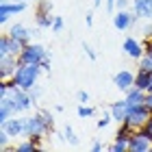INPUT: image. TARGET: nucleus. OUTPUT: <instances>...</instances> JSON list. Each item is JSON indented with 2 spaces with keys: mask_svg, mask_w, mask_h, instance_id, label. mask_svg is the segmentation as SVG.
Here are the masks:
<instances>
[{
  "mask_svg": "<svg viewBox=\"0 0 152 152\" xmlns=\"http://www.w3.org/2000/svg\"><path fill=\"white\" fill-rule=\"evenodd\" d=\"M39 72H41V65H37V63H20V67L15 70V74H13L11 83L18 85L20 89L31 91V89L37 85Z\"/></svg>",
  "mask_w": 152,
  "mask_h": 152,
  "instance_id": "f257e3e1",
  "label": "nucleus"
},
{
  "mask_svg": "<svg viewBox=\"0 0 152 152\" xmlns=\"http://www.w3.org/2000/svg\"><path fill=\"white\" fill-rule=\"evenodd\" d=\"M50 128H52V115L46 111H41L33 117H26L24 122V135L33 137V139H41V135H46Z\"/></svg>",
  "mask_w": 152,
  "mask_h": 152,
  "instance_id": "f03ea898",
  "label": "nucleus"
},
{
  "mask_svg": "<svg viewBox=\"0 0 152 152\" xmlns=\"http://www.w3.org/2000/svg\"><path fill=\"white\" fill-rule=\"evenodd\" d=\"M150 117H152V111L146 104H128V115L124 124H128L133 130H141L148 124Z\"/></svg>",
  "mask_w": 152,
  "mask_h": 152,
  "instance_id": "7ed1b4c3",
  "label": "nucleus"
},
{
  "mask_svg": "<svg viewBox=\"0 0 152 152\" xmlns=\"http://www.w3.org/2000/svg\"><path fill=\"white\" fill-rule=\"evenodd\" d=\"M18 59H20V63H37V65H41V61L48 59V52H46V48L39 46V44H26Z\"/></svg>",
  "mask_w": 152,
  "mask_h": 152,
  "instance_id": "20e7f679",
  "label": "nucleus"
},
{
  "mask_svg": "<svg viewBox=\"0 0 152 152\" xmlns=\"http://www.w3.org/2000/svg\"><path fill=\"white\" fill-rule=\"evenodd\" d=\"M128 150L130 152H150L152 150V139L143 130H135L128 139Z\"/></svg>",
  "mask_w": 152,
  "mask_h": 152,
  "instance_id": "39448f33",
  "label": "nucleus"
},
{
  "mask_svg": "<svg viewBox=\"0 0 152 152\" xmlns=\"http://www.w3.org/2000/svg\"><path fill=\"white\" fill-rule=\"evenodd\" d=\"M18 67H20V59L15 54H0V78L2 80H11Z\"/></svg>",
  "mask_w": 152,
  "mask_h": 152,
  "instance_id": "423d86ee",
  "label": "nucleus"
},
{
  "mask_svg": "<svg viewBox=\"0 0 152 152\" xmlns=\"http://www.w3.org/2000/svg\"><path fill=\"white\" fill-rule=\"evenodd\" d=\"M26 44H22L20 39H13L9 33L0 39V54H15V57H20V52H22V48Z\"/></svg>",
  "mask_w": 152,
  "mask_h": 152,
  "instance_id": "0eeeda50",
  "label": "nucleus"
},
{
  "mask_svg": "<svg viewBox=\"0 0 152 152\" xmlns=\"http://www.w3.org/2000/svg\"><path fill=\"white\" fill-rule=\"evenodd\" d=\"M137 18L139 15H130L126 9H117L113 13V26L117 31H126V28H130V26L137 22Z\"/></svg>",
  "mask_w": 152,
  "mask_h": 152,
  "instance_id": "6e6552de",
  "label": "nucleus"
},
{
  "mask_svg": "<svg viewBox=\"0 0 152 152\" xmlns=\"http://www.w3.org/2000/svg\"><path fill=\"white\" fill-rule=\"evenodd\" d=\"M122 48H124V52H126L130 59H135V61H139L143 54H146V48H143L141 41H137L135 37H126V39H124V46H122Z\"/></svg>",
  "mask_w": 152,
  "mask_h": 152,
  "instance_id": "1a4fd4ad",
  "label": "nucleus"
},
{
  "mask_svg": "<svg viewBox=\"0 0 152 152\" xmlns=\"http://www.w3.org/2000/svg\"><path fill=\"white\" fill-rule=\"evenodd\" d=\"M24 9H26V2H2V7H0V22L7 24L11 15H18Z\"/></svg>",
  "mask_w": 152,
  "mask_h": 152,
  "instance_id": "9d476101",
  "label": "nucleus"
},
{
  "mask_svg": "<svg viewBox=\"0 0 152 152\" xmlns=\"http://www.w3.org/2000/svg\"><path fill=\"white\" fill-rule=\"evenodd\" d=\"M113 83L117 89H122V91H128L130 87H135V74L130 70H120L115 76H113Z\"/></svg>",
  "mask_w": 152,
  "mask_h": 152,
  "instance_id": "9b49d317",
  "label": "nucleus"
},
{
  "mask_svg": "<svg viewBox=\"0 0 152 152\" xmlns=\"http://www.w3.org/2000/svg\"><path fill=\"white\" fill-rule=\"evenodd\" d=\"M24 122H26V117H15L13 115L11 120H7L4 124H0V126H2L11 137H20V135H24Z\"/></svg>",
  "mask_w": 152,
  "mask_h": 152,
  "instance_id": "f8f14e48",
  "label": "nucleus"
},
{
  "mask_svg": "<svg viewBox=\"0 0 152 152\" xmlns=\"http://www.w3.org/2000/svg\"><path fill=\"white\" fill-rule=\"evenodd\" d=\"M109 111H111V115H113V122L124 124V122H126V115H128V102H126V98L113 102Z\"/></svg>",
  "mask_w": 152,
  "mask_h": 152,
  "instance_id": "ddd939ff",
  "label": "nucleus"
},
{
  "mask_svg": "<svg viewBox=\"0 0 152 152\" xmlns=\"http://www.w3.org/2000/svg\"><path fill=\"white\" fill-rule=\"evenodd\" d=\"M133 9H135V15L139 18H152V0H133Z\"/></svg>",
  "mask_w": 152,
  "mask_h": 152,
  "instance_id": "4468645a",
  "label": "nucleus"
},
{
  "mask_svg": "<svg viewBox=\"0 0 152 152\" xmlns=\"http://www.w3.org/2000/svg\"><path fill=\"white\" fill-rule=\"evenodd\" d=\"M9 35H11L13 39H20L22 44H28V39H31V31L26 28V26H22V24H13L11 28H9Z\"/></svg>",
  "mask_w": 152,
  "mask_h": 152,
  "instance_id": "2eb2a0df",
  "label": "nucleus"
},
{
  "mask_svg": "<svg viewBox=\"0 0 152 152\" xmlns=\"http://www.w3.org/2000/svg\"><path fill=\"white\" fill-rule=\"evenodd\" d=\"M126 102L128 104H143L146 102V91L139 87H130L126 91Z\"/></svg>",
  "mask_w": 152,
  "mask_h": 152,
  "instance_id": "dca6fc26",
  "label": "nucleus"
},
{
  "mask_svg": "<svg viewBox=\"0 0 152 152\" xmlns=\"http://www.w3.org/2000/svg\"><path fill=\"white\" fill-rule=\"evenodd\" d=\"M150 80H152V72L137 70V74H135V87L143 89V91H150Z\"/></svg>",
  "mask_w": 152,
  "mask_h": 152,
  "instance_id": "f3484780",
  "label": "nucleus"
},
{
  "mask_svg": "<svg viewBox=\"0 0 152 152\" xmlns=\"http://www.w3.org/2000/svg\"><path fill=\"white\" fill-rule=\"evenodd\" d=\"M52 22H54V18L50 15V13L37 11V26L39 28H52Z\"/></svg>",
  "mask_w": 152,
  "mask_h": 152,
  "instance_id": "a211bd4d",
  "label": "nucleus"
},
{
  "mask_svg": "<svg viewBox=\"0 0 152 152\" xmlns=\"http://www.w3.org/2000/svg\"><path fill=\"white\" fill-rule=\"evenodd\" d=\"M39 148V143L37 139H33V137H28V141H22V143H18L13 150H18V152H33V150H37Z\"/></svg>",
  "mask_w": 152,
  "mask_h": 152,
  "instance_id": "6ab92c4d",
  "label": "nucleus"
},
{
  "mask_svg": "<svg viewBox=\"0 0 152 152\" xmlns=\"http://www.w3.org/2000/svg\"><path fill=\"white\" fill-rule=\"evenodd\" d=\"M111 150H113V152H124V150H128V139H122V137H115V141H113Z\"/></svg>",
  "mask_w": 152,
  "mask_h": 152,
  "instance_id": "aec40b11",
  "label": "nucleus"
},
{
  "mask_svg": "<svg viewBox=\"0 0 152 152\" xmlns=\"http://www.w3.org/2000/svg\"><path fill=\"white\" fill-rule=\"evenodd\" d=\"M76 113H78V117H83V120H85V117H91V115H94V109L89 107V104H78Z\"/></svg>",
  "mask_w": 152,
  "mask_h": 152,
  "instance_id": "412c9836",
  "label": "nucleus"
},
{
  "mask_svg": "<svg viewBox=\"0 0 152 152\" xmlns=\"http://www.w3.org/2000/svg\"><path fill=\"white\" fill-rule=\"evenodd\" d=\"M139 70H146V72H152V59L148 57V54H143V57L139 59Z\"/></svg>",
  "mask_w": 152,
  "mask_h": 152,
  "instance_id": "4be33fe9",
  "label": "nucleus"
},
{
  "mask_svg": "<svg viewBox=\"0 0 152 152\" xmlns=\"http://www.w3.org/2000/svg\"><path fill=\"white\" fill-rule=\"evenodd\" d=\"M111 122H113V115H111V111H109V113H102V117L98 120V128H107Z\"/></svg>",
  "mask_w": 152,
  "mask_h": 152,
  "instance_id": "5701e85b",
  "label": "nucleus"
},
{
  "mask_svg": "<svg viewBox=\"0 0 152 152\" xmlns=\"http://www.w3.org/2000/svg\"><path fill=\"white\" fill-rule=\"evenodd\" d=\"M9 133H7V130L4 128H0V148H2V150H9Z\"/></svg>",
  "mask_w": 152,
  "mask_h": 152,
  "instance_id": "b1692460",
  "label": "nucleus"
},
{
  "mask_svg": "<svg viewBox=\"0 0 152 152\" xmlns=\"http://www.w3.org/2000/svg\"><path fill=\"white\" fill-rule=\"evenodd\" d=\"M63 135H65V139L70 141V143H76V135H74V130H72V126H65V130H63Z\"/></svg>",
  "mask_w": 152,
  "mask_h": 152,
  "instance_id": "393cba45",
  "label": "nucleus"
},
{
  "mask_svg": "<svg viewBox=\"0 0 152 152\" xmlns=\"http://www.w3.org/2000/svg\"><path fill=\"white\" fill-rule=\"evenodd\" d=\"M37 11L50 13V11H52V2H48V0H39V9H37Z\"/></svg>",
  "mask_w": 152,
  "mask_h": 152,
  "instance_id": "a878e982",
  "label": "nucleus"
},
{
  "mask_svg": "<svg viewBox=\"0 0 152 152\" xmlns=\"http://www.w3.org/2000/svg\"><path fill=\"white\" fill-rule=\"evenodd\" d=\"M52 31H54V33H61V31H63V18H54V22H52Z\"/></svg>",
  "mask_w": 152,
  "mask_h": 152,
  "instance_id": "bb28decb",
  "label": "nucleus"
},
{
  "mask_svg": "<svg viewBox=\"0 0 152 152\" xmlns=\"http://www.w3.org/2000/svg\"><path fill=\"white\" fill-rule=\"evenodd\" d=\"M76 98H78V102H80V104H87V102H89V94H87V91H83V89H80V91L76 94Z\"/></svg>",
  "mask_w": 152,
  "mask_h": 152,
  "instance_id": "cd10ccee",
  "label": "nucleus"
},
{
  "mask_svg": "<svg viewBox=\"0 0 152 152\" xmlns=\"http://www.w3.org/2000/svg\"><path fill=\"white\" fill-rule=\"evenodd\" d=\"M115 2H117V0H104V4H107V11H109V13H115V11H117Z\"/></svg>",
  "mask_w": 152,
  "mask_h": 152,
  "instance_id": "c85d7f7f",
  "label": "nucleus"
},
{
  "mask_svg": "<svg viewBox=\"0 0 152 152\" xmlns=\"http://www.w3.org/2000/svg\"><path fill=\"white\" fill-rule=\"evenodd\" d=\"M83 50H85V52H87V57H89V59H91V61L96 59V52H94V48H91V46H87V44H83Z\"/></svg>",
  "mask_w": 152,
  "mask_h": 152,
  "instance_id": "c756f323",
  "label": "nucleus"
},
{
  "mask_svg": "<svg viewBox=\"0 0 152 152\" xmlns=\"http://www.w3.org/2000/svg\"><path fill=\"white\" fill-rule=\"evenodd\" d=\"M141 130H143V133H146V135L150 137V139H152V117H150V120H148V124H146V126H143Z\"/></svg>",
  "mask_w": 152,
  "mask_h": 152,
  "instance_id": "7c9ffc66",
  "label": "nucleus"
},
{
  "mask_svg": "<svg viewBox=\"0 0 152 152\" xmlns=\"http://www.w3.org/2000/svg\"><path fill=\"white\" fill-rule=\"evenodd\" d=\"M143 104L152 111V91H146V102H143Z\"/></svg>",
  "mask_w": 152,
  "mask_h": 152,
  "instance_id": "2f4dec72",
  "label": "nucleus"
},
{
  "mask_svg": "<svg viewBox=\"0 0 152 152\" xmlns=\"http://www.w3.org/2000/svg\"><path fill=\"white\" fill-rule=\"evenodd\" d=\"M102 148H104V146H102V141H94L91 143V150H96V152H100Z\"/></svg>",
  "mask_w": 152,
  "mask_h": 152,
  "instance_id": "473e14b6",
  "label": "nucleus"
},
{
  "mask_svg": "<svg viewBox=\"0 0 152 152\" xmlns=\"http://www.w3.org/2000/svg\"><path fill=\"white\" fill-rule=\"evenodd\" d=\"M115 7H117V9H126V7H128V0H117Z\"/></svg>",
  "mask_w": 152,
  "mask_h": 152,
  "instance_id": "72a5a7b5",
  "label": "nucleus"
},
{
  "mask_svg": "<svg viewBox=\"0 0 152 152\" xmlns=\"http://www.w3.org/2000/svg\"><path fill=\"white\" fill-rule=\"evenodd\" d=\"M146 54H148V57L152 59V39H150L148 44H146Z\"/></svg>",
  "mask_w": 152,
  "mask_h": 152,
  "instance_id": "f704fd0d",
  "label": "nucleus"
},
{
  "mask_svg": "<svg viewBox=\"0 0 152 152\" xmlns=\"http://www.w3.org/2000/svg\"><path fill=\"white\" fill-rule=\"evenodd\" d=\"M85 22H87V26H91V24H94V15H91V13H87V18H85Z\"/></svg>",
  "mask_w": 152,
  "mask_h": 152,
  "instance_id": "c9c22d12",
  "label": "nucleus"
},
{
  "mask_svg": "<svg viewBox=\"0 0 152 152\" xmlns=\"http://www.w3.org/2000/svg\"><path fill=\"white\" fill-rule=\"evenodd\" d=\"M102 4V0H94V7H100Z\"/></svg>",
  "mask_w": 152,
  "mask_h": 152,
  "instance_id": "e433bc0d",
  "label": "nucleus"
},
{
  "mask_svg": "<svg viewBox=\"0 0 152 152\" xmlns=\"http://www.w3.org/2000/svg\"><path fill=\"white\" fill-rule=\"evenodd\" d=\"M9 2H26V0H9Z\"/></svg>",
  "mask_w": 152,
  "mask_h": 152,
  "instance_id": "4c0bfd02",
  "label": "nucleus"
},
{
  "mask_svg": "<svg viewBox=\"0 0 152 152\" xmlns=\"http://www.w3.org/2000/svg\"><path fill=\"white\" fill-rule=\"evenodd\" d=\"M150 91H152V80H150Z\"/></svg>",
  "mask_w": 152,
  "mask_h": 152,
  "instance_id": "58836bf2",
  "label": "nucleus"
},
{
  "mask_svg": "<svg viewBox=\"0 0 152 152\" xmlns=\"http://www.w3.org/2000/svg\"><path fill=\"white\" fill-rule=\"evenodd\" d=\"M2 2H9V0H2Z\"/></svg>",
  "mask_w": 152,
  "mask_h": 152,
  "instance_id": "ea45409f",
  "label": "nucleus"
}]
</instances>
